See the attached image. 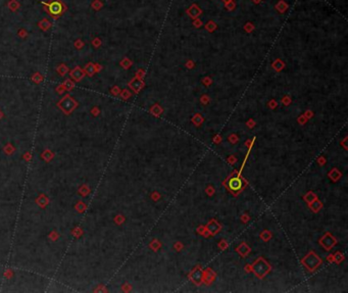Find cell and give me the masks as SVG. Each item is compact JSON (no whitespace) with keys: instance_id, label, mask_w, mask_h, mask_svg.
Here are the masks:
<instances>
[{"instance_id":"cell-1","label":"cell","mask_w":348,"mask_h":293,"mask_svg":"<svg viewBox=\"0 0 348 293\" xmlns=\"http://www.w3.org/2000/svg\"><path fill=\"white\" fill-rule=\"evenodd\" d=\"M253 270H254V272H255V274L257 275V276L264 277L268 271V265L265 262V260L258 259V260H256V263L253 265Z\"/></svg>"},{"instance_id":"cell-2","label":"cell","mask_w":348,"mask_h":293,"mask_svg":"<svg viewBox=\"0 0 348 293\" xmlns=\"http://www.w3.org/2000/svg\"><path fill=\"white\" fill-rule=\"evenodd\" d=\"M303 263H304V265L307 266L309 270H311V271H312V270L315 269L318 265H320L321 260H320V259H318L317 255H314V253H311L308 256H306L305 259H304Z\"/></svg>"},{"instance_id":"cell-3","label":"cell","mask_w":348,"mask_h":293,"mask_svg":"<svg viewBox=\"0 0 348 293\" xmlns=\"http://www.w3.org/2000/svg\"><path fill=\"white\" fill-rule=\"evenodd\" d=\"M49 10H50V13L52 14L57 16V14H59L61 11H62V5H61L59 2L54 1L49 5Z\"/></svg>"},{"instance_id":"cell-4","label":"cell","mask_w":348,"mask_h":293,"mask_svg":"<svg viewBox=\"0 0 348 293\" xmlns=\"http://www.w3.org/2000/svg\"><path fill=\"white\" fill-rule=\"evenodd\" d=\"M241 185H242V183H241V180L240 179H238V178H233V179H231L230 180V182H229V187L232 190H238V189H240L241 188Z\"/></svg>"},{"instance_id":"cell-5","label":"cell","mask_w":348,"mask_h":293,"mask_svg":"<svg viewBox=\"0 0 348 293\" xmlns=\"http://www.w3.org/2000/svg\"><path fill=\"white\" fill-rule=\"evenodd\" d=\"M192 280L194 281L196 284H199L201 281H202V273H201L200 270H196L195 272H193Z\"/></svg>"},{"instance_id":"cell-6","label":"cell","mask_w":348,"mask_h":293,"mask_svg":"<svg viewBox=\"0 0 348 293\" xmlns=\"http://www.w3.org/2000/svg\"><path fill=\"white\" fill-rule=\"evenodd\" d=\"M323 243L327 248H329L331 247V246H333V244L335 243V240L333 239L332 237H326V238L323 239Z\"/></svg>"},{"instance_id":"cell-7","label":"cell","mask_w":348,"mask_h":293,"mask_svg":"<svg viewBox=\"0 0 348 293\" xmlns=\"http://www.w3.org/2000/svg\"><path fill=\"white\" fill-rule=\"evenodd\" d=\"M218 228H220V227H218V225H216L215 222L211 223L210 225H208V230L211 233H215L216 231H218Z\"/></svg>"},{"instance_id":"cell-8","label":"cell","mask_w":348,"mask_h":293,"mask_svg":"<svg viewBox=\"0 0 348 293\" xmlns=\"http://www.w3.org/2000/svg\"><path fill=\"white\" fill-rule=\"evenodd\" d=\"M305 199H306V200H308V201H311V200H314V196L312 195L311 193H309V194H308V197H307V196H306Z\"/></svg>"}]
</instances>
